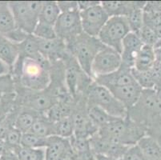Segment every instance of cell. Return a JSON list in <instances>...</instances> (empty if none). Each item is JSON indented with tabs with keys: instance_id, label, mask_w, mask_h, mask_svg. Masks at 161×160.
Masks as SVG:
<instances>
[{
	"instance_id": "cell-1",
	"label": "cell",
	"mask_w": 161,
	"mask_h": 160,
	"mask_svg": "<svg viewBox=\"0 0 161 160\" xmlns=\"http://www.w3.org/2000/svg\"><path fill=\"white\" fill-rule=\"evenodd\" d=\"M51 66L45 58L42 60L18 58L11 74L14 84L31 91H42L51 83Z\"/></svg>"
},
{
	"instance_id": "cell-2",
	"label": "cell",
	"mask_w": 161,
	"mask_h": 160,
	"mask_svg": "<svg viewBox=\"0 0 161 160\" xmlns=\"http://www.w3.org/2000/svg\"><path fill=\"white\" fill-rule=\"evenodd\" d=\"M98 134L109 140L131 146L138 144L139 142L147 135V130L143 126L132 121L127 116L125 119H117L100 127Z\"/></svg>"
},
{
	"instance_id": "cell-3",
	"label": "cell",
	"mask_w": 161,
	"mask_h": 160,
	"mask_svg": "<svg viewBox=\"0 0 161 160\" xmlns=\"http://www.w3.org/2000/svg\"><path fill=\"white\" fill-rule=\"evenodd\" d=\"M66 44L67 51L74 56L81 68L92 78V63L98 52L104 47V45L98 37H92L84 32Z\"/></svg>"
},
{
	"instance_id": "cell-4",
	"label": "cell",
	"mask_w": 161,
	"mask_h": 160,
	"mask_svg": "<svg viewBox=\"0 0 161 160\" xmlns=\"http://www.w3.org/2000/svg\"><path fill=\"white\" fill-rule=\"evenodd\" d=\"M87 106H96L115 118L125 119L128 110L112 94L108 88L97 84L95 81L86 93Z\"/></svg>"
},
{
	"instance_id": "cell-5",
	"label": "cell",
	"mask_w": 161,
	"mask_h": 160,
	"mask_svg": "<svg viewBox=\"0 0 161 160\" xmlns=\"http://www.w3.org/2000/svg\"><path fill=\"white\" fill-rule=\"evenodd\" d=\"M63 61L65 65V84L68 93L75 99L80 95H85L94 79L81 68L70 53Z\"/></svg>"
},
{
	"instance_id": "cell-6",
	"label": "cell",
	"mask_w": 161,
	"mask_h": 160,
	"mask_svg": "<svg viewBox=\"0 0 161 160\" xmlns=\"http://www.w3.org/2000/svg\"><path fill=\"white\" fill-rule=\"evenodd\" d=\"M15 21L16 27L28 35L33 32L39 22L42 1L8 2Z\"/></svg>"
},
{
	"instance_id": "cell-7",
	"label": "cell",
	"mask_w": 161,
	"mask_h": 160,
	"mask_svg": "<svg viewBox=\"0 0 161 160\" xmlns=\"http://www.w3.org/2000/svg\"><path fill=\"white\" fill-rule=\"evenodd\" d=\"M131 32L127 18L112 16L103 26L98 35V39L106 47L113 48L121 54L123 41Z\"/></svg>"
},
{
	"instance_id": "cell-8",
	"label": "cell",
	"mask_w": 161,
	"mask_h": 160,
	"mask_svg": "<svg viewBox=\"0 0 161 160\" xmlns=\"http://www.w3.org/2000/svg\"><path fill=\"white\" fill-rule=\"evenodd\" d=\"M122 65L121 54L109 47H103L98 52L92 63V73L93 79L116 71Z\"/></svg>"
},
{
	"instance_id": "cell-9",
	"label": "cell",
	"mask_w": 161,
	"mask_h": 160,
	"mask_svg": "<svg viewBox=\"0 0 161 160\" xmlns=\"http://www.w3.org/2000/svg\"><path fill=\"white\" fill-rule=\"evenodd\" d=\"M54 27L57 37L66 43L72 41L83 33L80 11L61 13Z\"/></svg>"
},
{
	"instance_id": "cell-10",
	"label": "cell",
	"mask_w": 161,
	"mask_h": 160,
	"mask_svg": "<svg viewBox=\"0 0 161 160\" xmlns=\"http://www.w3.org/2000/svg\"><path fill=\"white\" fill-rule=\"evenodd\" d=\"M83 32L92 37H98L110 16L100 4L80 11Z\"/></svg>"
},
{
	"instance_id": "cell-11",
	"label": "cell",
	"mask_w": 161,
	"mask_h": 160,
	"mask_svg": "<svg viewBox=\"0 0 161 160\" xmlns=\"http://www.w3.org/2000/svg\"><path fill=\"white\" fill-rule=\"evenodd\" d=\"M94 155H104L117 160H121L130 146L123 143L101 137L98 132L89 139Z\"/></svg>"
},
{
	"instance_id": "cell-12",
	"label": "cell",
	"mask_w": 161,
	"mask_h": 160,
	"mask_svg": "<svg viewBox=\"0 0 161 160\" xmlns=\"http://www.w3.org/2000/svg\"><path fill=\"white\" fill-rule=\"evenodd\" d=\"M69 139L57 135L48 138L45 160H76Z\"/></svg>"
},
{
	"instance_id": "cell-13",
	"label": "cell",
	"mask_w": 161,
	"mask_h": 160,
	"mask_svg": "<svg viewBox=\"0 0 161 160\" xmlns=\"http://www.w3.org/2000/svg\"><path fill=\"white\" fill-rule=\"evenodd\" d=\"M38 42L41 55L51 63L60 60L63 61L69 53L66 42L58 37L50 40L38 39Z\"/></svg>"
},
{
	"instance_id": "cell-14",
	"label": "cell",
	"mask_w": 161,
	"mask_h": 160,
	"mask_svg": "<svg viewBox=\"0 0 161 160\" xmlns=\"http://www.w3.org/2000/svg\"><path fill=\"white\" fill-rule=\"evenodd\" d=\"M143 45L144 44L137 34L130 32L123 41L121 66L129 69L134 68L136 60Z\"/></svg>"
},
{
	"instance_id": "cell-15",
	"label": "cell",
	"mask_w": 161,
	"mask_h": 160,
	"mask_svg": "<svg viewBox=\"0 0 161 160\" xmlns=\"http://www.w3.org/2000/svg\"><path fill=\"white\" fill-rule=\"evenodd\" d=\"M94 81L97 84L106 88L136 83L134 78L131 74V69L127 68L123 66H121L120 68L118 69L116 71H114L111 74L95 78Z\"/></svg>"
},
{
	"instance_id": "cell-16",
	"label": "cell",
	"mask_w": 161,
	"mask_h": 160,
	"mask_svg": "<svg viewBox=\"0 0 161 160\" xmlns=\"http://www.w3.org/2000/svg\"><path fill=\"white\" fill-rule=\"evenodd\" d=\"M108 89L128 111L138 102L143 91V89L136 83Z\"/></svg>"
},
{
	"instance_id": "cell-17",
	"label": "cell",
	"mask_w": 161,
	"mask_h": 160,
	"mask_svg": "<svg viewBox=\"0 0 161 160\" xmlns=\"http://www.w3.org/2000/svg\"><path fill=\"white\" fill-rule=\"evenodd\" d=\"M147 2L141 1H102L101 5L110 17L124 16L127 17L136 8H144Z\"/></svg>"
},
{
	"instance_id": "cell-18",
	"label": "cell",
	"mask_w": 161,
	"mask_h": 160,
	"mask_svg": "<svg viewBox=\"0 0 161 160\" xmlns=\"http://www.w3.org/2000/svg\"><path fill=\"white\" fill-rule=\"evenodd\" d=\"M19 57V44L0 34V60L12 69Z\"/></svg>"
},
{
	"instance_id": "cell-19",
	"label": "cell",
	"mask_w": 161,
	"mask_h": 160,
	"mask_svg": "<svg viewBox=\"0 0 161 160\" xmlns=\"http://www.w3.org/2000/svg\"><path fill=\"white\" fill-rule=\"evenodd\" d=\"M16 107H17V114L14 120V127L20 130L23 134L29 132L36 120L41 114L28 108H21L18 106Z\"/></svg>"
},
{
	"instance_id": "cell-20",
	"label": "cell",
	"mask_w": 161,
	"mask_h": 160,
	"mask_svg": "<svg viewBox=\"0 0 161 160\" xmlns=\"http://www.w3.org/2000/svg\"><path fill=\"white\" fill-rule=\"evenodd\" d=\"M18 58H31L36 60H42L44 58L39 51V42L36 36L30 35L24 41L19 44Z\"/></svg>"
},
{
	"instance_id": "cell-21",
	"label": "cell",
	"mask_w": 161,
	"mask_h": 160,
	"mask_svg": "<svg viewBox=\"0 0 161 160\" xmlns=\"http://www.w3.org/2000/svg\"><path fill=\"white\" fill-rule=\"evenodd\" d=\"M17 28L8 2L0 1V34L6 35Z\"/></svg>"
},
{
	"instance_id": "cell-22",
	"label": "cell",
	"mask_w": 161,
	"mask_h": 160,
	"mask_svg": "<svg viewBox=\"0 0 161 160\" xmlns=\"http://www.w3.org/2000/svg\"><path fill=\"white\" fill-rule=\"evenodd\" d=\"M30 132L42 138H49L56 135L55 123L50 121L44 114H41L33 124Z\"/></svg>"
},
{
	"instance_id": "cell-23",
	"label": "cell",
	"mask_w": 161,
	"mask_h": 160,
	"mask_svg": "<svg viewBox=\"0 0 161 160\" xmlns=\"http://www.w3.org/2000/svg\"><path fill=\"white\" fill-rule=\"evenodd\" d=\"M60 14L61 11L57 2L43 1L39 14V22L55 26Z\"/></svg>"
},
{
	"instance_id": "cell-24",
	"label": "cell",
	"mask_w": 161,
	"mask_h": 160,
	"mask_svg": "<svg viewBox=\"0 0 161 160\" xmlns=\"http://www.w3.org/2000/svg\"><path fill=\"white\" fill-rule=\"evenodd\" d=\"M138 146L147 160H161V146L153 138L144 136L138 143Z\"/></svg>"
},
{
	"instance_id": "cell-25",
	"label": "cell",
	"mask_w": 161,
	"mask_h": 160,
	"mask_svg": "<svg viewBox=\"0 0 161 160\" xmlns=\"http://www.w3.org/2000/svg\"><path fill=\"white\" fill-rule=\"evenodd\" d=\"M156 63V55L153 47L143 45L137 56L134 68L138 70H148Z\"/></svg>"
},
{
	"instance_id": "cell-26",
	"label": "cell",
	"mask_w": 161,
	"mask_h": 160,
	"mask_svg": "<svg viewBox=\"0 0 161 160\" xmlns=\"http://www.w3.org/2000/svg\"><path fill=\"white\" fill-rule=\"evenodd\" d=\"M87 114L91 121L94 123L96 127H98V129L117 119H119L110 115L106 111L96 106H87Z\"/></svg>"
},
{
	"instance_id": "cell-27",
	"label": "cell",
	"mask_w": 161,
	"mask_h": 160,
	"mask_svg": "<svg viewBox=\"0 0 161 160\" xmlns=\"http://www.w3.org/2000/svg\"><path fill=\"white\" fill-rule=\"evenodd\" d=\"M14 153L19 160H45L46 148H29L20 146Z\"/></svg>"
},
{
	"instance_id": "cell-28",
	"label": "cell",
	"mask_w": 161,
	"mask_h": 160,
	"mask_svg": "<svg viewBox=\"0 0 161 160\" xmlns=\"http://www.w3.org/2000/svg\"><path fill=\"white\" fill-rule=\"evenodd\" d=\"M131 74H132L136 83L143 90H150V89H155L156 87L150 70H138L136 69L132 68L131 69Z\"/></svg>"
},
{
	"instance_id": "cell-29",
	"label": "cell",
	"mask_w": 161,
	"mask_h": 160,
	"mask_svg": "<svg viewBox=\"0 0 161 160\" xmlns=\"http://www.w3.org/2000/svg\"><path fill=\"white\" fill-rule=\"evenodd\" d=\"M48 138H42L31 132L23 133L21 139V146L29 148H46Z\"/></svg>"
},
{
	"instance_id": "cell-30",
	"label": "cell",
	"mask_w": 161,
	"mask_h": 160,
	"mask_svg": "<svg viewBox=\"0 0 161 160\" xmlns=\"http://www.w3.org/2000/svg\"><path fill=\"white\" fill-rule=\"evenodd\" d=\"M56 135L64 139H70L74 135V123L71 115L65 117L55 123Z\"/></svg>"
},
{
	"instance_id": "cell-31",
	"label": "cell",
	"mask_w": 161,
	"mask_h": 160,
	"mask_svg": "<svg viewBox=\"0 0 161 160\" xmlns=\"http://www.w3.org/2000/svg\"><path fill=\"white\" fill-rule=\"evenodd\" d=\"M128 24H129L131 32L138 34L142 27L144 26L143 21V8H136L131 11L127 16Z\"/></svg>"
},
{
	"instance_id": "cell-32",
	"label": "cell",
	"mask_w": 161,
	"mask_h": 160,
	"mask_svg": "<svg viewBox=\"0 0 161 160\" xmlns=\"http://www.w3.org/2000/svg\"><path fill=\"white\" fill-rule=\"evenodd\" d=\"M33 35L38 39H43V40H50L57 38L54 26L41 22H39L36 26L33 32Z\"/></svg>"
},
{
	"instance_id": "cell-33",
	"label": "cell",
	"mask_w": 161,
	"mask_h": 160,
	"mask_svg": "<svg viewBox=\"0 0 161 160\" xmlns=\"http://www.w3.org/2000/svg\"><path fill=\"white\" fill-rule=\"evenodd\" d=\"M16 107L15 91L7 93L0 99V119L4 118Z\"/></svg>"
},
{
	"instance_id": "cell-34",
	"label": "cell",
	"mask_w": 161,
	"mask_h": 160,
	"mask_svg": "<svg viewBox=\"0 0 161 160\" xmlns=\"http://www.w3.org/2000/svg\"><path fill=\"white\" fill-rule=\"evenodd\" d=\"M23 133L14 127H11L7 133L5 138V143L9 149L14 152L18 147L21 146V139Z\"/></svg>"
},
{
	"instance_id": "cell-35",
	"label": "cell",
	"mask_w": 161,
	"mask_h": 160,
	"mask_svg": "<svg viewBox=\"0 0 161 160\" xmlns=\"http://www.w3.org/2000/svg\"><path fill=\"white\" fill-rule=\"evenodd\" d=\"M137 35L140 36V39L144 45L153 47L158 40V36L154 29L146 25L142 27Z\"/></svg>"
},
{
	"instance_id": "cell-36",
	"label": "cell",
	"mask_w": 161,
	"mask_h": 160,
	"mask_svg": "<svg viewBox=\"0 0 161 160\" xmlns=\"http://www.w3.org/2000/svg\"><path fill=\"white\" fill-rule=\"evenodd\" d=\"M15 91V84L11 74L0 76V99L7 93Z\"/></svg>"
},
{
	"instance_id": "cell-37",
	"label": "cell",
	"mask_w": 161,
	"mask_h": 160,
	"mask_svg": "<svg viewBox=\"0 0 161 160\" xmlns=\"http://www.w3.org/2000/svg\"><path fill=\"white\" fill-rule=\"evenodd\" d=\"M121 160H147L138 144L130 146Z\"/></svg>"
},
{
	"instance_id": "cell-38",
	"label": "cell",
	"mask_w": 161,
	"mask_h": 160,
	"mask_svg": "<svg viewBox=\"0 0 161 160\" xmlns=\"http://www.w3.org/2000/svg\"><path fill=\"white\" fill-rule=\"evenodd\" d=\"M57 4L60 9L61 13L79 11L78 1H58Z\"/></svg>"
},
{
	"instance_id": "cell-39",
	"label": "cell",
	"mask_w": 161,
	"mask_h": 160,
	"mask_svg": "<svg viewBox=\"0 0 161 160\" xmlns=\"http://www.w3.org/2000/svg\"><path fill=\"white\" fill-rule=\"evenodd\" d=\"M100 1H78L79 11H82L100 4Z\"/></svg>"
},
{
	"instance_id": "cell-40",
	"label": "cell",
	"mask_w": 161,
	"mask_h": 160,
	"mask_svg": "<svg viewBox=\"0 0 161 160\" xmlns=\"http://www.w3.org/2000/svg\"><path fill=\"white\" fill-rule=\"evenodd\" d=\"M0 160H19L17 155H15L13 151L9 150L8 152H6L2 157H0Z\"/></svg>"
},
{
	"instance_id": "cell-41",
	"label": "cell",
	"mask_w": 161,
	"mask_h": 160,
	"mask_svg": "<svg viewBox=\"0 0 161 160\" xmlns=\"http://www.w3.org/2000/svg\"><path fill=\"white\" fill-rule=\"evenodd\" d=\"M9 74H11V69L0 60V76L7 75Z\"/></svg>"
},
{
	"instance_id": "cell-42",
	"label": "cell",
	"mask_w": 161,
	"mask_h": 160,
	"mask_svg": "<svg viewBox=\"0 0 161 160\" xmlns=\"http://www.w3.org/2000/svg\"><path fill=\"white\" fill-rule=\"evenodd\" d=\"M9 150H11V149H9V148H8V146L6 145V143H4V142H3V141H0V157H2L3 155L6 152H8Z\"/></svg>"
},
{
	"instance_id": "cell-43",
	"label": "cell",
	"mask_w": 161,
	"mask_h": 160,
	"mask_svg": "<svg viewBox=\"0 0 161 160\" xmlns=\"http://www.w3.org/2000/svg\"><path fill=\"white\" fill-rule=\"evenodd\" d=\"M155 55H156V61L161 63V47L154 49Z\"/></svg>"
},
{
	"instance_id": "cell-44",
	"label": "cell",
	"mask_w": 161,
	"mask_h": 160,
	"mask_svg": "<svg viewBox=\"0 0 161 160\" xmlns=\"http://www.w3.org/2000/svg\"><path fill=\"white\" fill-rule=\"evenodd\" d=\"M94 160H117L110 157L104 156V155H95Z\"/></svg>"
},
{
	"instance_id": "cell-45",
	"label": "cell",
	"mask_w": 161,
	"mask_h": 160,
	"mask_svg": "<svg viewBox=\"0 0 161 160\" xmlns=\"http://www.w3.org/2000/svg\"><path fill=\"white\" fill-rule=\"evenodd\" d=\"M156 92H157L158 95H159V99H161V88H160V89H159V90H157V91H156Z\"/></svg>"
},
{
	"instance_id": "cell-46",
	"label": "cell",
	"mask_w": 161,
	"mask_h": 160,
	"mask_svg": "<svg viewBox=\"0 0 161 160\" xmlns=\"http://www.w3.org/2000/svg\"><path fill=\"white\" fill-rule=\"evenodd\" d=\"M4 118H5V117H4ZM4 118H1V119H0V127H1V124H2L3 120L4 119Z\"/></svg>"
},
{
	"instance_id": "cell-47",
	"label": "cell",
	"mask_w": 161,
	"mask_h": 160,
	"mask_svg": "<svg viewBox=\"0 0 161 160\" xmlns=\"http://www.w3.org/2000/svg\"><path fill=\"white\" fill-rule=\"evenodd\" d=\"M160 63V66H161V63Z\"/></svg>"
}]
</instances>
